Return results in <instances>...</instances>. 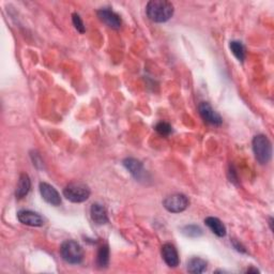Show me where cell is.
Instances as JSON below:
<instances>
[{
	"label": "cell",
	"instance_id": "1",
	"mask_svg": "<svg viewBox=\"0 0 274 274\" xmlns=\"http://www.w3.org/2000/svg\"><path fill=\"white\" fill-rule=\"evenodd\" d=\"M174 4L166 0H151L147 3V16L154 23H165L174 15Z\"/></svg>",
	"mask_w": 274,
	"mask_h": 274
},
{
	"label": "cell",
	"instance_id": "2",
	"mask_svg": "<svg viewBox=\"0 0 274 274\" xmlns=\"http://www.w3.org/2000/svg\"><path fill=\"white\" fill-rule=\"evenodd\" d=\"M252 147L258 163L265 165V164L270 162L272 157V143L268 137L264 134L254 136L252 141Z\"/></svg>",
	"mask_w": 274,
	"mask_h": 274
},
{
	"label": "cell",
	"instance_id": "3",
	"mask_svg": "<svg viewBox=\"0 0 274 274\" xmlns=\"http://www.w3.org/2000/svg\"><path fill=\"white\" fill-rule=\"evenodd\" d=\"M60 255L66 263L78 265L84 259V250L81 248V245L74 240H66L61 244Z\"/></svg>",
	"mask_w": 274,
	"mask_h": 274
},
{
	"label": "cell",
	"instance_id": "4",
	"mask_svg": "<svg viewBox=\"0 0 274 274\" xmlns=\"http://www.w3.org/2000/svg\"><path fill=\"white\" fill-rule=\"evenodd\" d=\"M91 191L85 183L71 182L64 189V196L68 201L75 204L84 203L90 197Z\"/></svg>",
	"mask_w": 274,
	"mask_h": 274
},
{
	"label": "cell",
	"instance_id": "5",
	"mask_svg": "<svg viewBox=\"0 0 274 274\" xmlns=\"http://www.w3.org/2000/svg\"><path fill=\"white\" fill-rule=\"evenodd\" d=\"M190 201L184 194H173L167 196L163 201V206L168 212L171 213H180L189 207Z\"/></svg>",
	"mask_w": 274,
	"mask_h": 274
},
{
	"label": "cell",
	"instance_id": "6",
	"mask_svg": "<svg viewBox=\"0 0 274 274\" xmlns=\"http://www.w3.org/2000/svg\"><path fill=\"white\" fill-rule=\"evenodd\" d=\"M198 112H200L203 120L209 123V125L218 127L223 123V118L221 117V115L218 114L208 102H202L201 104L198 105Z\"/></svg>",
	"mask_w": 274,
	"mask_h": 274
},
{
	"label": "cell",
	"instance_id": "7",
	"mask_svg": "<svg viewBox=\"0 0 274 274\" xmlns=\"http://www.w3.org/2000/svg\"><path fill=\"white\" fill-rule=\"evenodd\" d=\"M17 220L22 224L31 226V227H41L45 224L42 216L30 210H19L17 212Z\"/></svg>",
	"mask_w": 274,
	"mask_h": 274
},
{
	"label": "cell",
	"instance_id": "8",
	"mask_svg": "<svg viewBox=\"0 0 274 274\" xmlns=\"http://www.w3.org/2000/svg\"><path fill=\"white\" fill-rule=\"evenodd\" d=\"M39 189H40L41 196H42V198L47 204L55 206V207L60 206L61 204L60 194L53 186H51V184L46 182H41Z\"/></svg>",
	"mask_w": 274,
	"mask_h": 274
},
{
	"label": "cell",
	"instance_id": "9",
	"mask_svg": "<svg viewBox=\"0 0 274 274\" xmlns=\"http://www.w3.org/2000/svg\"><path fill=\"white\" fill-rule=\"evenodd\" d=\"M123 166H125L136 180L143 181L147 179V171L143 168L142 163L134 157H128L123 161Z\"/></svg>",
	"mask_w": 274,
	"mask_h": 274
},
{
	"label": "cell",
	"instance_id": "10",
	"mask_svg": "<svg viewBox=\"0 0 274 274\" xmlns=\"http://www.w3.org/2000/svg\"><path fill=\"white\" fill-rule=\"evenodd\" d=\"M97 14L103 23L113 29H119L122 25V20L117 13L108 8H102L98 10Z\"/></svg>",
	"mask_w": 274,
	"mask_h": 274
},
{
	"label": "cell",
	"instance_id": "11",
	"mask_svg": "<svg viewBox=\"0 0 274 274\" xmlns=\"http://www.w3.org/2000/svg\"><path fill=\"white\" fill-rule=\"evenodd\" d=\"M162 257L164 259L165 264L170 267V268H176L180 264L179 254H178L177 249L175 245L170 243H165L162 246Z\"/></svg>",
	"mask_w": 274,
	"mask_h": 274
},
{
	"label": "cell",
	"instance_id": "12",
	"mask_svg": "<svg viewBox=\"0 0 274 274\" xmlns=\"http://www.w3.org/2000/svg\"><path fill=\"white\" fill-rule=\"evenodd\" d=\"M91 220L97 225H104L108 223V215L105 207L99 203L92 204L90 208Z\"/></svg>",
	"mask_w": 274,
	"mask_h": 274
},
{
	"label": "cell",
	"instance_id": "13",
	"mask_svg": "<svg viewBox=\"0 0 274 274\" xmlns=\"http://www.w3.org/2000/svg\"><path fill=\"white\" fill-rule=\"evenodd\" d=\"M31 189V180L29 176L27 174H22L19 176L18 179V183L16 187V191H15V196L18 200H22L25 196L28 195L29 191Z\"/></svg>",
	"mask_w": 274,
	"mask_h": 274
},
{
	"label": "cell",
	"instance_id": "14",
	"mask_svg": "<svg viewBox=\"0 0 274 274\" xmlns=\"http://www.w3.org/2000/svg\"><path fill=\"white\" fill-rule=\"evenodd\" d=\"M205 224L207 225L210 228V230L217 237L223 238L226 236V227L220 218L214 216H209L205 220Z\"/></svg>",
	"mask_w": 274,
	"mask_h": 274
},
{
	"label": "cell",
	"instance_id": "15",
	"mask_svg": "<svg viewBox=\"0 0 274 274\" xmlns=\"http://www.w3.org/2000/svg\"><path fill=\"white\" fill-rule=\"evenodd\" d=\"M187 269L190 273H194V274L203 273L207 270V262L200 257H193L188 262Z\"/></svg>",
	"mask_w": 274,
	"mask_h": 274
},
{
	"label": "cell",
	"instance_id": "16",
	"mask_svg": "<svg viewBox=\"0 0 274 274\" xmlns=\"http://www.w3.org/2000/svg\"><path fill=\"white\" fill-rule=\"evenodd\" d=\"M229 47H230V51L231 53L234 54V56L239 60V61H244L245 57H246V52H245V47L244 45L239 42V41H231L230 44H229Z\"/></svg>",
	"mask_w": 274,
	"mask_h": 274
},
{
	"label": "cell",
	"instance_id": "17",
	"mask_svg": "<svg viewBox=\"0 0 274 274\" xmlns=\"http://www.w3.org/2000/svg\"><path fill=\"white\" fill-rule=\"evenodd\" d=\"M97 264L100 268H106L109 264V249L108 245H102L99 249L97 256Z\"/></svg>",
	"mask_w": 274,
	"mask_h": 274
},
{
	"label": "cell",
	"instance_id": "18",
	"mask_svg": "<svg viewBox=\"0 0 274 274\" xmlns=\"http://www.w3.org/2000/svg\"><path fill=\"white\" fill-rule=\"evenodd\" d=\"M182 234L189 238H198L203 236V229L197 225H187L181 229Z\"/></svg>",
	"mask_w": 274,
	"mask_h": 274
},
{
	"label": "cell",
	"instance_id": "19",
	"mask_svg": "<svg viewBox=\"0 0 274 274\" xmlns=\"http://www.w3.org/2000/svg\"><path fill=\"white\" fill-rule=\"evenodd\" d=\"M155 131L159 133L161 136H168L171 132H173V128L167 122L161 121L155 126Z\"/></svg>",
	"mask_w": 274,
	"mask_h": 274
},
{
	"label": "cell",
	"instance_id": "20",
	"mask_svg": "<svg viewBox=\"0 0 274 274\" xmlns=\"http://www.w3.org/2000/svg\"><path fill=\"white\" fill-rule=\"evenodd\" d=\"M72 22L77 31H79L80 33H84L86 31L83 19H81V17L79 16V14H77V13H73L72 14Z\"/></svg>",
	"mask_w": 274,
	"mask_h": 274
},
{
	"label": "cell",
	"instance_id": "21",
	"mask_svg": "<svg viewBox=\"0 0 274 274\" xmlns=\"http://www.w3.org/2000/svg\"><path fill=\"white\" fill-rule=\"evenodd\" d=\"M232 244H234V248L238 251V252H241V253H246V250H245V248H244V246L241 244V243H240V242H238V241H236V240L235 239H232Z\"/></svg>",
	"mask_w": 274,
	"mask_h": 274
},
{
	"label": "cell",
	"instance_id": "22",
	"mask_svg": "<svg viewBox=\"0 0 274 274\" xmlns=\"http://www.w3.org/2000/svg\"><path fill=\"white\" fill-rule=\"evenodd\" d=\"M228 174L230 175V181L232 182H236L237 181V176H236V170L234 168H230Z\"/></svg>",
	"mask_w": 274,
	"mask_h": 274
},
{
	"label": "cell",
	"instance_id": "23",
	"mask_svg": "<svg viewBox=\"0 0 274 274\" xmlns=\"http://www.w3.org/2000/svg\"><path fill=\"white\" fill-rule=\"evenodd\" d=\"M246 272H248V273H251V272H254V273H258L259 271H258L257 269H254V268H250V269H248V270H246Z\"/></svg>",
	"mask_w": 274,
	"mask_h": 274
},
{
	"label": "cell",
	"instance_id": "24",
	"mask_svg": "<svg viewBox=\"0 0 274 274\" xmlns=\"http://www.w3.org/2000/svg\"><path fill=\"white\" fill-rule=\"evenodd\" d=\"M269 225H270V229L273 230V217L269 218Z\"/></svg>",
	"mask_w": 274,
	"mask_h": 274
}]
</instances>
